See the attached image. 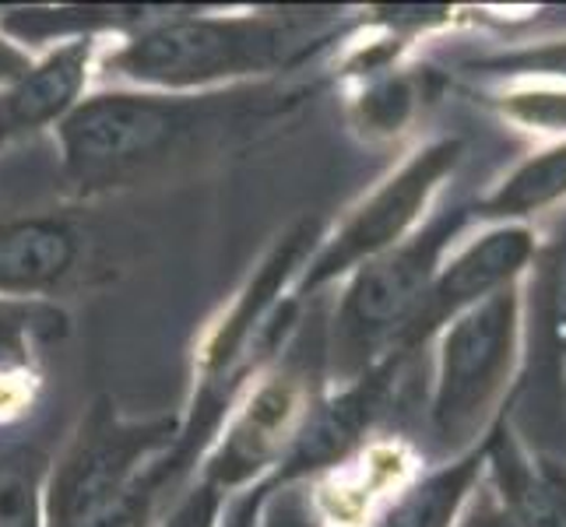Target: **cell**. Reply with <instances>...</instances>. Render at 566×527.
<instances>
[{
  "instance_id": "obj_1",
  "label": "cell",
  "mask_w": 566,
  "mask_h": 527,
  "mask_svg": "<svg viewBox=\"0 0 566 527\" xmlns=\"http://www.w3.org/2000/svg\"><path fill=\"white\" fill-rule=\"evenodd\" d=\"M306 95L282 82L222 92H92L53 130L61 176L77 201L163 180L279 130Z\"/></svg>"
},
{
  "instance_id": "obj_2",
  "label": "cell",
  "mask_w": 566,
  "mask_h": 527,
  "mask_svg": "<svg viewBox=\"0 0 566 527\" xmlns=\"http://www.w3.org/2000/svg\"><path fill=\"white\" fill-rule=\"evenodd\" d=\"M335 8H268L201 14L166 8L145 29L106 43L95 74L116 88L142 92H222L279 82L338 35Z\"/></svg>"
},
{
  "instance_id": "obj_3",
  "label": "cell",
  "mask_w": 566,
  "mask_h": 527,
  "mask_svg": "<svg viewBox=\"0 0 566 527\" xmlns=\"http://www.w3.org/2000/svg\"><path fill=\"white\" fill-rule=\"evenodd\" d=\"M461 225L464 208L440 211L416 236L353 271L324 345V366L331 377L348 383L387 359L390 351H401L408 327L416 324L440 275L443 250Z\"/></svg>"
},
{
  "instance_id": "obj_4",
  "label": "cell",
  "mask_w": 566,
  "mask_h": 527,
  "mask_svg": "<svg viewBox=\"0 0 566 527\" xmlns=\"http://www.w3.org/2000/svg\"><path fill=\"white\" fill-rule=\"evenodd\" d=\"M184 415L124 419L99 401L43 482V527H82L138 482L177 443Z\"/></svg>"
},
{
  "instance_id": "obj_5",
  "label": "cell",
  "mask_w": 566,
  "mask_h": 527,
  "mask_svg": "<svg viewBox=\"0 0 566 527\" xmlns=\"http://www.w3.org/2000/svg\"><path fill=\"white\" fill-rule=\"evenodd\" d=\"M317 404L310 390L306 366L296 359H282L271 369H258L232 401L222 419L219 436L211 440L201 457V482L214 485L226 499L247 485L275 475L289 443L296 440L303 419Z\"/></svg>"
},
{
  "instance_id": "obj_6",
  "label": "cell",
  "mask_w": 566,
  "mask_h": 527,
  "mask_svg": "<svg viewBox=\"0 0 566 527\" xmlns=\"http://www.w3.org/2000/svg\"><path fill=\"white\" fill-rule=\"evenodd\" d=\"M458 159H461V141H433L422 151H416L356 211H348L345 222L331 236H321V243L314 246L310 261L303 264V271L289 288V303L300 306L314 292L338 282L342 275H353L366 261L398 246L405 232L419 219V211L426 208L429 193L458 166Z\"/></svg>"
},
{
  "instance_id": "obj_7",
  "label": "cell",
  "mask_w": 566,
  "mask_h": 527,
  "mask_svg": "<svg viewBox=\"0 0 566 527\" xmlns=\"http://www.w3.org/2000/svg\"><path fill=\"white\" fill-rule=\"evenodd\" d=\"M517 335V296L500 288L472 309L451 320L440 345L437 390H433V429L443 443L472 433L490 408L500 383L506 380Z\"/></svg>"
},
{
  "instance_id": "obj_8",
  "label": "cell",
  "mask_w": 566,
  "mask_h": 527,
  "mask_svg": "<svg viewBox=\"0 0 566 527\" xmlns=\"http://www.w3.org/2000/svg\"><path fill=\"white\" fill-rule=\"evenodd\" d=\"M398 373L401 351H390L363 377L348 380L338 394L317 398L296 440L289 443L282 464L275 467V482H314L342 467L345 461H353L363 451L366 436L374 433L377 419L384 415Z\"/></svg>"
},
{
  "instance_id": "obj_9",
  "label": "cell",
  "mask_w": 566,
  "mask_h": 527,
  "mask_svg": "<svg viewBox=\"0 0 566 527\" xmlns=\"http://www.w3.org/2000/svg\"><path fill=\"white\" fill-rule=\"evenodd\" d=\"M82 261L85 236L71 214L25 211L0 219V299L53 303Z\"/></svg>"
},
{
  "instance_id": "obj_10",
  "label": "cell",
  "mask_w": 566,
  "mask_h": 527,
  "mask_svg": "<svg viewBox=\"0 0 566 527\" xmlns=\"http://www.w3.org/2000/svg\"><path fill=\"white\" fill-rule=\"evenodd\" d=\"M103 46V39L50 46L43 56H35L25 77L0 92V151L39 130H56L67 120V113L88 95L85 88Z\"/></svg>"
},
{
  "instance_id": "obj_11",
  "label": "cell",
  "mask_w": 566,
  "mask_h": 527,
  "mask_svg": "<svg viewBox=\"0 0 566 527\" xmlns=\"http://www.w3.org/2000/svg\"><path fill=\"white\" fill-rule=\"evenodd\" d=\"M532 257V232L528 229H496L485 240L472 243L458 261L447 264L429 296L419 309L416 324L408 327V335L401 341V356L422 345L440 324L461 317L464 309H472L485 296L506 288L524 261Z\"/></svg>"
},
{
  "instance_id": "obj_12",
  "label": "cell",
  "mask_w": 566,
  "mask_h": 527,
  "mask_svg": "<svg viewBox=\"0 0 566 527\" xmlns=\"http://www.w3.org/2000/svg\"><path fill=\"white\" fill-rule=\"evenodd\" d=\"M166 8H120V4H99V8H22L0 14V29H4L18 46H61L74 39H124L130 32L155 22Z\"/></svg>"
},
{
  "instance_id": "obj_13",
  "label": "cell",
  "mask_w": 566,
  "mask_h": 527,
  "mask_svg": "<svg viewBox=\"0 0 566 527\" xmlns=\"http://www.w3.org/2000/svg\"><path fill=\"white\" fill-rule=\"evenodd\" d=\"M482 454L493 464L506 514L517 527H566V485L553 472H538L524 461L517 443L506 433V422L493 429Z\"/></svg>"
},
{
  "instance_id": "obj_14",
  "label": "cell",
  "mask_w": 566,
  "mask_h": 527,
  "mask_svg": "<svg viewBox=\"0 0 566 527\" xmlns=\"http://www.w3.org/2000/svg\"><path fill=\"white\" fill-rule=\"evenodd\" d=\"M208 446H211L208 429L184 422L177 443H172L163 457H155L148 464V472L134 482L120 499H116L113 506H106L99 517H92L82 527H155L159 524L163 499L177 489L193 464H201Z\"/></svg>"
},
{
  "instance_id": "obj_15",
  "label": "cell",
  "mask_w": 566,
  "mask_h": 527,
  "mask_svg": "<svg viewBox=\"0 0 566 527\" xmlns=\"http://www.w3.org/2000/svg\"><path fill=\"white\" fill-rule=\"evenodd\" d=\"M482 461H485L482 451L468 454L464 461L447 464L440 472L412 482L369 527H451L464 496L472 493V485L482 472Z\"/></svg>"
},
{
  "instance_id": "obj_16",
  "label": "cell",
  "mask_w": 566,
  "mask_h": 527,
  "mask_svg": "<svg viewBox=\"0 0 566 527\" xmlns=\"http://www.w3.org/2000/svg\"><path fill=\"white\" fill-rule=\"evenodd\" d=\"M67 314L56 303L0 299V373H35L39 348L64 341Z\"/></svg>"
},
{
  "instance_id": "obj_17",
  "label": "cell",
  "mask_w": 566,
  "mask_h": 527,
  "mask_svg": "<svg viewBox=\"0 0 566 527\" xmlns=\"http://www.w3.org/2000/svg\"><path fill=\"white\" fill-rule=\"evenodd\" d=\"M559 369L566 362V225L545 246L535 278V330L532 366Z\"/></svg>"
},
{
  "instance_id": "obj_18",
  "label": "cell",
  "mask_w": 566,
  "mask_h": 527,
  "mask_svg": "<svg viewBox=\"0 0 566 527\" xmlns=\"http://www.w3.org/2000/svg\"><path fill=\"white\" fill-rule=\"evenodd\" d=\"M566 193V145L524 162L479 211L482 214H528Z\"/></svg>"
},
{
  "instance_id": "obj_19",
  "label": "cell",
  "mask_w": 566,
  "mask_h": 527,
  "mask_svg": "<svg viewBox=\"0 0 566 527\" xmlns=\"http://www.w3.org/2000/svg\"><path fill=\"white\" fill-rule=\"evenodd\" d=\"M253 527H324L310 482H275L271 475Z\"/></svg>"
},
{
  "instance_id": "obj_20",
  "label": "cell",
  "mask_w": 566,
  "mask_h": 527,
  "mask_svg": "<svg viewBox=\"0 0 566 527\" xmlns=\"http://www.w3.org/2000/svg\"><path fill=\"white\" fill-rule=\"evenodd\" d=\"M0 527H43V482L22 467L0 475Z\"/></svg>"
},
{
  "instance_id": "obj_21",
  "label": "cell",
  "mask_w": 566,
  "mask_h": 527,
  "mask_svg": "<svg viewBox=\"0 0 566 527\" xmlns=\"http://www.w3.org/2000/svg\"><path fill=\"white\" fill-rule=\"evenodd\" d=\"M222 506H226V496L214 489V485L198 478L155 527H219Z\"/></svg>"
},
{
  "instance_id": "obj_22",
  "label": "cell",
  "mask_w": 566,
  "mask_h": 527,
  "mask_svg": "<svg viewBox=\"0 0 566 527\" xmlns=\"http://www.w3.org/2000/svg\"><path fill=\"white\" fill-rule=\"evenodd\" d=\"M412 106V92L405 82H380L363 95V124L369 130H398Z\"/></svg>"
},
{
  "instance_id": "obj_23",
  "label": "cell",
  "mask_w": 566,
  "mask_h": 527,
  "mask_svg": "<svg viewBox=\"0 0 566 527\" xmlns=\"http://www.w3.org/2000/svg\"><path fill=\"white\" fill-rule=\"evenodd\" d=\"M268 482H271V475L247 485V489H240L237 496H229L222 506L219 527H253L258 524V510H261V499L268 493Z\"/></svg>"
},
{
  "instance_id": "obj_24",
  "label": "cell",
  "mask_w": 566,
  "mask_h": 527,
  "mask_svg": "<svg viewBox=\"0 0 566 527\" xmlns=\"http://www.w3.org/2000/svg\"><path fill=\"white\" fill-rule=\"evenodd\" d=\"M32 64H35V53H29L25 46H18L14 39L0 29V92L11 88L18 77H25Z\"/></svg>"
},
{
  "instance_id": "obj_25",
  "label": "cell",
  "mask_w": 566,
  "mask_h": 527,
  "mask_svg": "<svg viewBox=\"0 0 566 527\" xmlns=\"http://www.w3.org/2000/svg\"><path fill=\"white\" fill-rule=\"evenodd\" d=\"M524 120H538L549 127H566V95H532V103H517L514 106Z\"/></svg>"
},
{
  "instance_id": "obj_26",
  "label": "cell",
  "mask_w": 566,
  "mask_h": 527,
  "mask_svg": "<svg viewBox=\"0 0 566 527\" xmlns=\"http://www.w3.org/2000/svg\"><path fill=\"white\" fill-rule=\"evenodd\" d=\"M461 527H517V524H514L511 514H506V506H500L490 493H485V496L475 499V506L468 510Z\"/></svg>"
}]
</instances>
